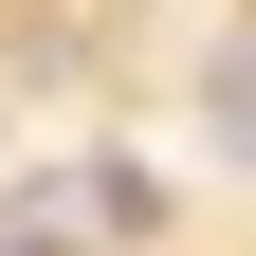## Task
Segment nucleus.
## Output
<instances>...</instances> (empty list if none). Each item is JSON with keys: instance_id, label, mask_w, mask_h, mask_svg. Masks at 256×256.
<instances>
[{"instance_id": "obj_1", "label": "nucleus", "mask_w": 256, "mask_h": 256, "mask_svg": "<svg viewBox=\"0 0 256 256\" xmlns=\"http://www.w3.org/2000/svg\"><path fill=\"white\" fill-rule=\"evenodd\" d=\"M202 110H220V146H256V55H220V92H202Z\"/></svg>"}, {"instance_id": "obj_2", "label": "nucleus", "mask_w": 256, "mask_h": 256, "mask_svg": "<svg viewBox=\"0 0 256 256\" xmlns=\"http://www.w3.org/2000/svg\"><path fill=\"white\" fill-rule=\"evenodd\" d=\"M0 256H55V238H0Z\"/></svg>"}]
</instances>
